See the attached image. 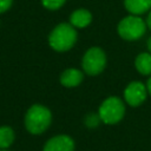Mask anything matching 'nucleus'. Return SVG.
Listing matches in <instances>:
<instances>
[{
  "instance_id": "f257e3e1",
  "label": "nucleus",
  "mask_w": 151,
  "mask_h": 151,
  "mask_svg": "<svg viewBox=\"0 0 151 151\" xmlns=\"http://www.w3.org/2000/svg\"><path fill=\"white\" fill-rule=\"evenodd\" d=\"M52 122L51 111L40 104L32 105L25 116L26 130L32 134H40L47 130Z\"/></svg>"
},
{
  "instance_id": "f03ea898",
  "label": "nucleus",
  "mask_w": 151,
  "mask_h": 151,
  "mask_svg": "<svg viewBox=\"0 0 151 151\" xmlns=\"http://www.w3.org/2000/svg\"><path fill=\"white\" fill-rule=\"evenodd\" d=\"M77 41V32L71 24L61 22L57 25L48 35L50 46L58 52H65L73 47Z\"/></svg>"
},
{
  "instance_id": "7ed1b4c3",
  "label": "nucleus",
  "mask_w": 151,
  "mask_h": 151,
  "mask_svg": "<svg viewBox=\"0 0 151 151\" xmlns=\"http://www.w3.org/2000/svg\"><path fill=\"white\" fill-rule=\"evenodd\" d=\"M98 114L104 124H117L123 119L125 114V105L120 98L109 97L99 106Z\"/></svg>"
},
{
  "instance_id": "20e7f679",
  "label": "nucleus",
  "mask_w": 151,
  "mask_h": 151,
  "mask_svg": "<svg viewBox=\"0 0 151 151\" xmlns=\"http://www.w3.org/2000/svg\"><path fill=\"white\" fill-rule=\"evenodd\" d=\"M145 29H146L145 21L140 17L134 14L127 15L124 19H122L117 27L118 34L123 39L129 41H133L142 38L145 33Z\"/></svg>"
},
{
  "instance_id": "39448f33",
  "label": "nucleus",
  "mask_w": 151,
  "mask_h": 151,
  "mask_svg": "<svg viewBox=\"0 0 151 151\" xmlns=\"http://www.w3.org/2000/svg\"><path fill=\"white\" fill-rule=\"evenodd\" d=\"M83 70L90 76H97L105 68L106 55L105 52L99 47L88 48L83 57Z\"/></svg>"
},
{
  "instance_id": "423d86ee",
  "label": "nucleus",
  "mask_w": 151,
  "mask_h": 151,
  "mask_svg": "<svg viewBox=\"0 0 151 151\" xmlns=\"http://www.w3.org/2000/svg\"><path fill=\"white\" fill-rule=\"evenodd\" d=\"M124 99L130 106H139L146 99V86L140 81L130 83L124 90Z\"/></svg>"
},
{
  "instance_id": "0eeeda50",
  "label": "nucleus",
  "mask_w": 151,
  "mask_h": 151,
  "mask_svg": "<svg viewBox=\"0 0 151 151\" xmlns=\"http://www.w3.org/2000/svg\"><path fill=\"white\" fill-rule=\"evenodd\" d=\"M42 151H74V142L67 134H58L46 142Z\"/></svg>"
},
{
  "instance_id": "6e6552de",
  "label": "nucleus",
  "mask_w": 151,
  "mask_h": 151,
  "mask_svg": "<svg viewBox=\"0 0 151 151\" xmlns=\"http://www.w3.org/2000/svg\"><path fill=\"white\" fill-rule=\"evenodd\" d=\"M83 73L78 68H67L60 76V83L65 87H76L83 81Z\"/></svg>"
},
{
  "instance_id": "1a4fd4ad",
  "label": "nucleus",
  "mask_w": 151,
  "mask_h": 151,
  "mask_svg": "<svg viewBox=\"0 0 151 151\" xmlns=\"http://www.w3.org/2000/svg\"><path fill=\"white\" fill-rule=\"evenodd\" d=\"M92 21V14L90 11L80 8V9H76L71 17H70V24L73 27L77 28H84L86 26H88Z\"/></svg>"
},
{
  "instance_id": "9d476101",
  "label": "nucleus",
  "mask_w": 151,
  "mask_h": 151,
  "mask_svg": "<svg viewBox=\"0 0 151 151\" xmlns=\"http://www.w3.org/2000/svg\"><path fill=\"white\" fill-rule=\"evenodd\" d=\"M124 6L131 14L139 15L151 8V0H124Z\"/></svg>"
},
{
  "instance_id": "9b49d317",
  "label": "nucleus",
  "mask_w": 151,
  "mask_h": 151,
  "mask_svg": "<svg viewBox=\"0 0 151 151\" xmlns=\"http://www.w3.org/2000/svg\"><path fill=\"white\" fill-rule=\"evenodd\" d=\"M134 66L137 71L143 76L151 74V53L143 52L136 57Z\"/></svg>"
},
{
  "instance_id": "f8f14e48",
  "label": "nucleus",
  "mask_w": 151,
  "mask_h": 151,
  "mask_svg": "<svg viewBox=\"0 0 151 151\" xmlns=\"http://www.w3.org/2000/svg\"><path fill=\"white\" fill-rule=\"evenodd\" d=\"M14 142V131L11 126H0V149H8Z\"/></svg>"
},
{
  "instance_id": "ddd939ff",
  "label": "nucleus",
  "mask_w": 151,
  "mask_h": 151,
  "mask_svg": "<svg viewBox=\"0 0 151 151\" xmlns=\"http://www.w3.org/2000/svg\"><path fill=\"white\" fill-rule=\"evenodd\" d=\"M65 1L66 0H41V4H42V6L45 8L54 11V9L60 8L65 4Z\"/></svg>"
},
{
  "instance_id": "4468645a",
  "label": "nucleus",
  "mask_w": 151,
  "mask_h": 151,
  "mask_svg": "<svg viewBox=\"0 0 151 151\" xmlns=\"http://www.w3.org/2000/svg\"><path fill=\"white\" fill-rule=\"evenodd\" d=\"M99 120H100L99 114H93V113H92V114L86 116V118H85V124H86L88 127H96V126L98 125Z\"/></svg>"
},
{
  "instance_id": "2eb2a0df",
  "label": "nucleus",
  "mask_w": 151,
  "mask_h": 151,
  "mask_svg": "<svg viewBox=\"0 0 151 151\" xmlns=\"http://www.w3.org/2000/svg\"><path fill=\"white\" fill-rule=\"evenodd\" d=\"M13 0H0V13L6 12L12 6Z\"/></svg>"
},
{
  "instance_id": "dca6fc26",
  "label": "nucleus",
  "mask_w": 151,
  "mask_h": 151,
  "mask_svg": "<svg viewBox=\"0 0 151 151\" xmlns=\"http://www.w3.org/2000/svg\"><path fill=\"white\" fill-rule=\"evenodd\" d=\"M146 25L151 29V11H150V13L147 14V18H146Z\"/></svg>"
},
{
  "instance_id": "f3484780",
  "label": "nucleus",
  "mask_w": 151,
  "mask_h": 151,
  "mask_svg": "<svg viewBox=\"0 0 151 151\" xmlns=\"http://www.w3.org/2000/svg\"><path fill=\"white\" fill-rule=\"evenodd\" d=\"M146 88H147V91H149V93L151 94V78L147 80V84H146Z\"/></svg>"
},
{
  "instance_id": "a211bd4d",
  "label": "nucleus",
  "mask_w": 151,
  "mask_h": 151,
  "mask_svg": "<svg viewBox=\"0 0 151 151\" xmlns=\"http://www.w3.org/2000/svg\"><path fill=\"white\" fill-rule=\"evenodd\" d=\"M147 50H149V52L151 53V37H150L149 40H147Z\"/></svg>"
},
{
  "instance_id": "6ab92c4d",
  "label": "nucleus",
  "mask_w": 151,
  "mask_h": 151,
  "mask_svg": "<svg viewBox=\"0 0 151 151\" xmlns=\"http://www.w3.org/2000/svg\"><path fill=\"white\" fill-rule=\"evenodd\" d=\"M0 151H8L7 149H0Z\"/></svg>"
}]
</instances>
